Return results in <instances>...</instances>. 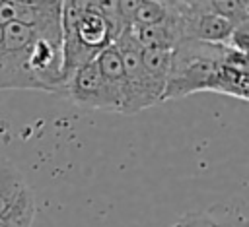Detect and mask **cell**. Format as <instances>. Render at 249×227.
I'll return each mask as SVG.
<instances>
[{
	"instance_id": "8fae6325",
	"label": "cell",
	"mask_w": 249,
	"mask_h": 227,
	"mask_svg": "<svg viewBox=\"0 0 249 227\" xmlns=\"http://www.w3.org/2000/svg\"><path fill=\"white\" fill-rule=\"evenodd\" d=\"M226 45H228L230 49L237 50V52H243V54H247V47H249V21L235 25Z\"/></svg>"
},
{
	"instance_id": "4fadbf2b",
	"label": "cell",
	"mask_w": 249,
	"mask_h": 227,
	"mask_svg": "<svg viewBox=\"0 0 249 227\" xmlns=\"http://www.w3.org/2000/svg\"><path fill=\"white\" fill-rule=\"evenodd\" d=\"M0 45H2V27H0Z\"/></svg>"
},
{
	"instance_id": "5b68a950",
	"label": "cell",
	"mask_w": 249,
	"mask_h": 227,
	"mask_svg": "<svg viewBox=\"0 0 249 227\" xmlns=\"http://www.w3.org/2000/svg\"><path fill=\"white\" fill-rule=\"evenodd\" d=\"M171 227H249V221L243 204H214L183 213Z\"/></svg>"
},
{
	"instance_id": "9c48e42d",
	"label": "cell",
	"mask_w": 249,
	"mask_h": 227,
	"mask_svg": "<svg viewBox=\"0 0 249 227\" xmlns=\"http://www.w3.org/2000/svg\"><path fill=\"white\" fill-rule=\"evenodd\" d=\"M173 17H175L173 2L140 0L138 8L134 10L130 25H158V23H167Z\"/></svg>"
},
{
	"instance_id": "30bf717a",
	"label": "cell",
	"mask_w": 249,
	"mask_h": 227,
	"mask_svg": "<svg viewBox=\"0 0 249 227\" xmlns=\"http://www.w3.org/2000/svg\"><path fill=\"white\" fill-rule=\"evenodd\" d=\"M208 8L230 21L233 27L249 21V2L247 0H206Z\"/></svg>"
},
{
	"instance_id": "277c9868",
	"label": "cell",
	"mask_w": 249,
	"mask_h": 227,
	"mask_svg": "<svg viewBox=\"0 0 249 227\" xmlns=\"http://www.w3.org/2000/svg\"><path fill=\"white\" fill-rule=\"evenodd\" d=\"M10 217H35V194L21 171L0 157V219Z\"/></svg>"
},
{
	"instance_id": "7a4b0ae2",
	"label": "cell",
	"mask_w": 249,
	"mask_h": 227,
	"mask_svg": "<svg viewBox=\"0 0 249 227\" xmlns=\"http://www.w3.org/2000/svg\"><path fill=\"white\" fill-rule=\"evenodd\" d=\"M115 47L119 49L123 70H124V103L123 114H136L156 103L161 101V91L150 81L144 72L140 47L134 43L128 27L115 39Z\"/></svg>"
},
{
	"instance_id": "ba28073f",
	"label": "cell",
	"mask_w": 249,
	"mask_h": 227,
	"mask_svg": "<svg viewBox=\"0 0 249 227\" xmlns=\"http://www.w3.org/2000/svg\"><path fill=\"white\" fill-rule=\"evenodd\" d=\"M140 58H142V66H144L146 76L150 78V81L163 95V89H165V83H167V76H169V70H171V50L150 49V50H142Z\"/></svg>"
},
{
	"instance_id": "8992f818",
	"label": "cell",
	"mask_w": 249,
	"mask_h": 227,
	"mask_svg": "<svg viewBox=\"0 0 249 227\" xmlns=\"http://www.w3.org/2000/svg\"><path fill=\"white\" fill-rule=\"evenodd\" d=\"M76 37L80 45L93 54H99V50L115 43L113 31L97 2H84V12L76 23Z\"/></svg>"
},
{
	"instance_id": "52a82bcc",
	"label": "cell",
	"mask_w": 249,
	"mask_h": 227,
	"mask_svg": "<svg viewBox=\"0 0 249 227\" xmlns=\"http://www.w3.org/2000/svg\"><path fill=\"white\" fill-rule=\"evenodd\" d=\"M175 8V2H173ZM134 43L140 47V50H150V49H165L171 50L179 41H181V31H179V21H177V10L175 17L167 23H158V25H130L128 27Z\"/></svg>"
},
{
	"instance_id": "3957f363",
	"label": "cell",
	"mask_w": 249,
	"mask_h": 227,
	"mask_svg": "<svg viewBox=\"0 0 249 227\" xmlns=\"http://www.w3.org/2000/svg\"><path fill=\"white\" fill-rule=\"evenodd\" d=\"M64 97H68L74 105L84 109H97L107 113H121L119 101L113 97L109 87L105 85L99 68L95 64V58L82 64L72 72V76L66 81Z\"/></svg>"
},
{
	"instance_id": "7c38bea8",
	"label": "cell",
	"mask_w": 249,
	"mask_h": 227,
	"mask_svg": "<svg viewBox=\"0 0 249 227\" xmlns=\"http://www.w3.org/2000/svg\"><path fill=\"white\" fill-rule=\"evenodd\" d=\"M33 217H10L0 219V227H31Z\"/></svg>"
},
{
	"instance_id": "6da1fadb",
	"label": "cell",
	"mask_w": 249,
	"mask_h": 227,
	"mask_svg": "<svg viewBox=\"0 0 249 227\" xmlns=\"http://www.w3.org/2000/svg\"><path fill=\"white\" fill-rule=\"evenodd\" d=\"M228 45L181 39L171 49V70L161 101L189 97L198 91H210L212 80L222 66Z\"/></svg>"
}]
</instances>
